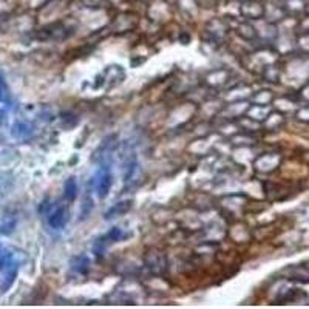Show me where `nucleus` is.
Here are the masks:
<instances>
[{"instance_id": "7ed1b4c3", "label": "nucleus", "mask_w": 309, "mask_h": 309, "mask_svg": "<svg viewBox=\"0 0 309 309\" xmlns=\"http://www.w3.org/2000/svg\"><path fill=\"white\" fill-rule=\"evenodd\" d=\"M121 238H122V230L118 229V227H113L111 230H108V234L102 235L101 238H98V240L95 241V246H93V251L96 252L98 257H101V255L104 254L105 247H107L108 244H113V243L119 241Z\"/></svg>"}, {"instance_id": "39448f33", "label": "nucleus", "mask_w": 309, "mask_h": 309, "mask_svg": "<svg viewBox=\"0 0 309 309\" xmlns=\"http://www.w3.org/2000/svg\"><path fill=\"white\" fill-rule=\"evenodd\" d=\"M73 269L78 271L79 274H87L90 269V261L85 255H79L73 260Z\"/></svg>"}, {"instance_id": "20e7f679", "label": "nucleus", "mask_w": 309, "mask_h": 309, "mask_svg": "<svg viewBox=\"0 0 309 309\" xmlns=\"http://www.w3.org/2000/svg\"><path fill=\"white\" fill-rule=\"evenodd\" d=\"M65 198L68 201H74L76 200V195H78V184H76V179L74 178H68L67 182H65Z\"/></svg>"}, {"instance_id": "423d86ee", "label": "nucleus", "mask_w": 309, "mask_h": 309, "mask_svg": "<svg viewBox=\"0 0 309 309\" xmlns=\"http://www.w3.org/2000/svg\"><path fill=\"white\" fill-rule=\"evenodd\" d=\"M130 207H132V203H130V201L119 203V204H116L113 209H110V210L105 213V218H111V216H113L114 213H126Z\"/></svg>"}, {"instance_id": "0eeeda50", "label": "nucleus", "mask_w": 309, "mask_h": 309, "mask_svg": "<svg viewBox=\"0 0 309 309\" xmlns=\"http://www.w3.org/2000/svg\"><path fill=\"white\" fill-rule=\"evenodd\" d=\"M8 101V87L5 84V79L0 76V104Z\"/></svg>"}, {"instance_id": "f03ea898", "label": "nucleus", "mask_w": 309, "mask_h": 309, "mask_svg": "<svg viewBox=\"0 0 309 309\" xmlns=\"http://www.w3.org/2000/svg\"><path fill=\"white\" fill-rule=\"evenodd\" d=\"M45 210H47V221L53 229H62L65 226L68 216H67V210L64 206L50 207V204H47Z\"/></svg>"}, {"instance_id": "f257e3e1", "label": "nucleus", "mask_w": 309, "mask_h": 309, "mask_svg": "<svg viewBox=\"0 0 309 309\" xmlns=\"http://www.w3.org/2000/svg\"><path fill=\"white\" fill-rule=\"evenodd\" d=\"M111 182H113V178H111L110 169L105 166L99 167V170L96 172V176H95V190L101 200L108 195V192L111 189Z\"/></svg>"}]
</instances>
